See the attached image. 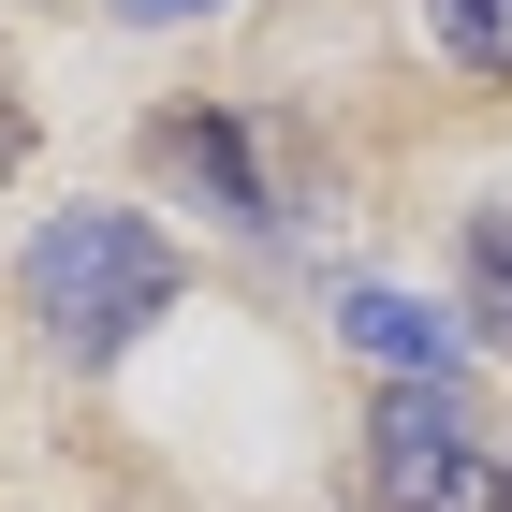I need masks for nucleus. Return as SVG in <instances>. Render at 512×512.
Returning <instances> with one entry per match:
<instances>
[{
  "label": "nucleus",
  "instance_id": "1",
  "mask_svg": "<svg viewBox=\"0 0 512 512\" xmlns=\"http://www.w3.org/2000/svg\"><path fill=\"white\" fill-rule=\"evenodd\" d=\"M15 278H30V322H44L74 366H118L132 337L176 308V249H161L132 205H74V220H44Z\"/></svg>",
  "mask_w": 512,
  "mask_h": 512
},
{
  "label": "nucleus",
  "instance_id": "2",
  "mask_svg": "<svg viewBox=\"0 0 512 512\" xmlns=\"http://www.w3.org/2000/svg\"><path fill=\"white\" fill-rule=\"evenodd\" d=\"M366 498L381 512H512V454L454 410V381H395L366 425Z\"/></svg>",
  "mask_w": 512,
  "mask_h": 512
},
{
  "label": "nucleus",
  "instance_id": "3",
  "mask_svg": "<svg viewBox=\"0 0 512 512\" xmlns=\"http://www.w3.org/2000/svg\"><path fill=\"white\" fill-rule=\"evenodd\" d=\"M147 147H161V176H191V191L220 205L235 235H278V191H264V161H249V132H235V118H191V103H176Z\"/></svg>",
  "mask_w": 512,
  "mask_h": 512
},
{
  "label": "nucleus",
  "instance_id": "4",
  "mask_svg": "<svg viewBox=\"0 0 512 512\" xmlns=\"http://www.w3.org/2000/svg\"><path fill=\"white\" fill-rule=\"evenodd\" d=\"M337 337H352L366 366H395V381H454V366H469V337L439 308H410V293H337Z\"/></svg>",
  "mask_w": 512,
  "mask_h": 512
},
{
  "label": "nucleus",
  "instance_id": "5",
  "mask_svg": "<svg viewBox=\"0 0 512 512\" xmlns=\"http://www.w3.org/2000/svg\"><path fill=\"white\" fill-rule=\"evenodd\" d=\"M469 322L512 352V205H483V220H469Z\"/></svg>",
  "mask_w": 512,
  "mask_h": 512
},
{
  "label": "nucleus",
  "instance_id": "6",
  "mask_svg": "<svg viewBox=\"0 0 512 512\" xmlns=\"http://www.w3.org/2000/svg\"><path fill=\"white\" fill-rule=\"evenodd\" d=\"M439 44L469 74H512V0H439Z\"/></svg>",
  "mask_w": 512,
  "mask_h": 512
},
{
  "label": "nucleus",
  "instance_id": "7",
  "mask_svg": "<svg viewBox=\"0 0 512 512\" xmlns=\"http://www.w3.org/2000/svg\"><path fill=\"white\" fill-rule=\"evenodd\" d=\"M30 161V103H15V74H0V176Z\"/></svg>",
  "mask_w": 512,
  "mask_h": 512
},
{
  "label": "nucleus",
  "instance_id": "8",
  "mask_svg": "<svg viewBox=\"0 0 512 512\" xmlns=\"http://www.w3.org/2000/svg\"><path fill=\"white\" fill-rule=\"evenodd\" d=\"M103 15H132V30H161V15H220V0H103Z\"/></svg>",
  "mask_w": 512,
  "mask_h": 512
}]
</instances>
